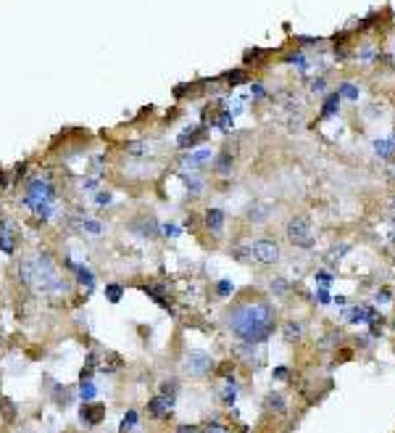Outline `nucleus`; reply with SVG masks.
<instances>
[{
  "label": "nucleus",
  "mask_w": 395,
  "mask_h": 433,
  "mask_svg": "<svg viewBox=\"0 0 395 433\" xmlns=\"http://www.w3.org/2000/svg\"><path fill=\"white\" fill-rule=\"evenodd\" d=\"M266 407H269V410H277V412H285V399L279 397V394H269V397H266Z\"/></svg>",
  "instance_id": "4468645a"
},
{
  "label": "nucleus",
  "mask_w": 395,
  "mask_h": 433,
  "mask_svg": "<svg viewBox=\"0 0 395 433\" xmlns=\"http://www.w3.org/2000/svg\"><path fill=\"white\" fill-rule=\"evenodd\" d=\"M121 294H124V288L121 285H105V296H108V301H121Z\"/></svg>",
  "instance_id": "a211bd4d"
},
{
  "label": "nucleus",
  "mask_w": 395,
  "mask_h": 433,
  "mask_svg": "<svg viewBox=\"0 0 395 433\" xmlns=\"http://www.w3.org/2000/svg\"><path fill=\"white\" fill-rule=\"evenodd\" d=\"M275 323H277V312L275 307L264 299H256V301H245L240 307H235L232 314H229V328L232 333L245 341V344H264L272 333H275Z\"/></svg>",
  "instance_id": "f257e3e1"
},
{
  "label": "nucleus",
  "mask_w": 395,
  "mask_h": 433,
  "mask_svg": "<svg viewBox=\"0 0 395 433\" xmlns=\"http://www.w3.org/2000/svg\"><path fill=\"white\" fill-rule=\"evenodd\" d=\"M98 204H111V196H108V193H101V196H98Z\"/></svg>",
  "instance_id": "bb28decb"
},
{
  "label": "nucleus",
  "mask_w": 395,
  "mask_h": 433,
  "mask_svg": "<svg viewBox=\"0 0 395 433\" xmlns=\"http://www.w3.org/2000/svg\"><path fill=\"white\" fill-rule=\"evenodd\" d=\"M18 277L24 285H29L32 291L45 296L66 294V283L55 275V267L48 254L35 257V259H24L18 264Z\"/></svg>",
  "instance_id": "f03ea898"
},
{
  "label": "nucleus",
  "mask_w": 395,
  "mask_h": 433,
  "mask_svg": "<svg viewBox=\"0 0 395 433\" xmlns=\"http://www.w3.org/2000/svg\"><path fill=\"white\" fill-rule=\"evenodd\" d=\"M203 433H227V428H222L219 423H211V425H206V428H203Z\"/></svg>",
  "instance_id": "393cba45"
},
{
  "label": "nucleus",
  "mask_w": 395,
  "mask_h": 433,
  "mask_svg": "<svg viewBox=\"0 0 395 433\" xmlns=\"http://www.w3.org/2000/svg\"><path fill=\"white\" fill-rule=\"evenodd\" d=\"M337 104H340V93H332L329 98L324 101V117H329V114H335V108H337Z\"/></svg>",
  "instance_id": "dca6fc26"
},
{
  "label": "nucleus",
  "mask_w": 395,
  "mask_h": 433,
  "mask_svg": "<svg viewBox=\"0 0 395 433\" xmlns=\"http://www.w3.org/2000/svg\"><path fill=\"white\" fill-rule=\"evenodd\" d=\"M266 214H269V209L264 207H253L251 209V217H248V220H251V222H266Z\"/></svg>",
  "instance_id": "f3484780"
},
{
  "label": "nucleus",
  "mask_w": 395,
  "mask_h": 433,
  "mask_svg": "<svg viewBox=\"0 0 395 433\" xmlns=\"http://www.w3.org/2000/svg\"><path fill=\"white\" fill-rule=\"evenodd\" d=\"M211 161V151L208 148H201V151H192V154H185L182 156V164L185 167H203Z\"/></svg>",
  "instance_id": "1a4fd4ad"
},
{
  "label": "nucleus",
  "mask_w": 395,
  "mask_h": 433,
  "mask_svg": "<svg viewBox=\"0 0 395 433\" xmlns=\"http://www.w3.org/2000/svg\"><path fill=\"white\" fill-rule=\"evenodd\" d=\"M232 291V285L229 283H219V294H229Z\"/></svg>",
  "instance_id": "cd10ccee"
},
{
  "label": "nucleus",
  "mask_w": 395,
  "mask_h": 433,
  "mask_svg": "<svg viewBox=\"0 0 395 433\" xmlns=\"http://www.w3.org/2000/svg\"><path fill=\"white\" fill-rule=\"evenodd\" d=\"M74 270H77V275H79V283H82V285H87V288H92V283H95L92 272H90L87 267H74Z\"/></svg>",
  "instance_id": "2eb2a0df"
},
{
  "label": "nucleus",
  "mask_w": 395,
  "mask_h": 433,
  "mask_svg": "<svg viewBox=\"0 0 395 433\" xmlns=\"http://www.w3.org/2000/svg\"><path fill=\"white\" fill-rule=\"evenodd\" d=\"M206 227L211 233H222L224 230V211L222 209H208L206 211Z\"/></svg>",
  "instance_id": "9d476101"
},
{
  "label": "nucleus",
  "mask_w": 395,
  "mask_h": 433,
  "mask_svg": "<svg viewBox=\"0 0 395 433\" xmlns=\"http://www.w3.org/2000/svg\"><path fill=\"white\" fill-rule=\"evenodd\" d=\"M214 370V360L208 357L206 351H190L188 357H185V373L192 375V378H203Z\"/></svg>",
  "instance_id": "39448f33"
},
{
  "label": "nucleus",
  "mask_w": 395,
  "mask_h": 433,
  "mask_svg": "<svg viewBox=\"0 0 395 433\" xmlns=\"http://www.w3.org/2000/svg\"><path fill=\"white\" fill-rule=\"evenodd\" d=\"M127 151H129L132 156H145L148 145H145V143H132V145H127Z\"/></svg>",
  "instance_id": "5701e85b"
},
{
  "label": "nucleus",
  "mask_w": 395,
  "mask_h": 433,
  "mask_svg": "<svg viewBox=\"0 0 395 433\" xmlns=\"http://www.w3.org/2000/svg\"><path fill=\"white\" fill-rule=\"evenodd\" d=\"M324 87V80H316V82H311V90H322Z\"/></svg>",
  "instance_id": "c85d7f7f"
},
{
  "label": "nucleus",
  "mask_w": 395,
  "mask_h": 433,
  "mask_svg": "<svg viewBox=\"0 0 395 433\" xmlns=\"http://www.w3.org/2000/svg\"><path fill=\"white\" fill-rule=\"evenodd\" d=\"M0 251L3 254H14V235L8 225H0Z\"/></svg>",
  "instance_id": "9b49d317"
},
{
  "label": "nucleus",
  "mask_w": 395,
  "mask_h": 433,
  "mask_svg": "<svg viewBox=\"0 0 395 433\" xmlns=\"http://www.w3.org/2000/svg\"><path fill=\"white\" fill-rule=\"evenodd\" d=\"M227 80H229V85H238V82H242V80H245V74H242V71H235V74H229Z\"/></svg>",
  "instance_id": "a878e982"
},
{
  "label": "nucleus",
  "mask_w": 395,
  "mask_h": 433,
  "mask_svg": "<svg viewBox=\"0 0 395 433\" xmlns=\"http://www.w3.org/2000/svg\"><path fill=\"white\" fill-rule=\"evenodd\" d=\"M374 148H377L379 156H393V154H390V151H393V143H387V140H377Z\"/></svg>",
  "instance_id": "6ab92c4d"
},
{
  "label": "nucleus",
  "mask_w": 395,
  "mask_h": 433,
  "mask_svg": "<svg viewBox=\"0 0 395 433\" xmlns=\"http://www.w3.org/2000/svg\"><path fill=\"white\" fill-rule=\"evenodd\" d=\"M222 397H224V401H227V404H232V401H235V397H238V388H235V383H227V386H224Z\"/></svg>",
  "instance_id": "aec40b11"
},
{
  "label": "nucleus",
  "mask_w": 395,
  "mask_h": 433,
  "mask_svg": "<svg viewBox=\"0 0 395 433\" xmlns=\"http://www.w3.org/2000/svg\"><path fill=\"white\" fill-rule=\"evenodd\" d=\"M79 397H82V399H92V397H95V386H92L90 381H85V383H82V388H79Z\"/></svg>",
  "instance_id": "b1692460"
},
{
  "label": "nucleus",
  "mask_w": 395,
  "mask_h": 433,
  "mask_svg": "<svg viewBox=\"0 0 395 433\" xmlns=\"http://www.w3.org/2000/svg\"><path fill=\"white\" fill-rule=\"evenodd\" d=\"M53 201H55V191H53L51 180L45 177H40L35 183H29V191H27V198H24V204L29 209H35L37 214L42 217V220H48L53 211Z\"/></svg>",
  "instance_id": "7ed1b4c3"
},
{
  "label": "nucleus",
  "mask_w": 395,
  "mask_h": 433,
  "mask_svg": "<svg viewBox=\"0 0 395 433\" xmlns=\"http://www.w3.org/2000/svg\"><path fill=\"white\" fill-rule=\"evenodd\" d=\"M301 338V323H288L285 325V341L288 344H295Z\"/></svg>",
  "instance_id": "f8f14e48"
},
{
  "label": "nucleus",
  "mask_w": 395,
  "mask_h": 433,
  "mask_svg": "<svg viewBox=\"0 0 395 433\" xmlns=\"http://www.w3.org/2000/svg\"><path fill=\"white\" fill-rule=\"evenodd\" d=\"M103 415H105L103 404H87V407H82V412H79L85 425H98L103 420Z\"/></svg>",
  "instance_id": "6e6552de"
},
{
  "label": "nucleus",
  "mask_w": 395,
  "mask_h": 433,
  "mask_svg": "<svg viewBox=\"0 0 395 433\" xmlns=\"http://www.w3.org/2000/svg\"><path fill=\"white\" fill-rule=\"evenodd\" d=\"M251 257L258 261V264H277L279 261V246L269 238H258L253 246H251Z\"/></svg>",
  "instance_id": "423d86ee"
},
{
  "label": "nucleus",
  "mask_w": 395,
  "mask_h": 433,
  "mask_svg": "<svg viewBox=\"0 0 395 433\" xmlns=\"http://www.w3.org/2000/svg\"><path fill=\"white\" fill-rule=\"evenodd\" d=\"M337 93H340V98H351V101H356V98H359V87L351 85V82H343Z\"/></svg>",
  "instance_id": "ddd939ff"
},
{
  "label": "nucleus",
  "mask_w": 395,
  "mask_h": 433,
  "mask_svg": "<svg viewBox=\"0 0 395 433\" xmlns=\"http://www.w3.org/2000/svg\"><path fill=\"white\" fill-rule=\"evenodd\" d=\"M195 140H198V130H188V135H182V138H179V145H182V148H188V145H192Z\"/></svg>",
  "instance_id": "4be33fe9"
},
{
  "label": "nucleus",
  "mask_w": 395,
  "mask_h": 433,
  "mask_svg": "<svg viewBox=\"0 0 395 433\" xmlns=\"http://www.w3.org/2000/svg\"><path fill=\"white\" fill-rule=\"evenodd\" d=\"M285 235L292 246L298 248H311L314 246V227H311V220L298 214V217H290L288 225H285Z\"/></svg>",
  "instance_id": "20e7f679"
},
{
  "label": "nucleus",
  "mask_w": 395,
  "mask_h": 433,
  "mask_svg": "<svg viewBox=\"0 0 395 433\" xmlns=\"http://www.w3.org/2000/svg\"><path fill=\"white\" fill-rule=\"evenodd\" d=\"M138 423V412L135 410H129V415L124 417V423H121V431L127 433V431H132V425Z\"/></svg>",
  "instance_id": "412c9836"
},
{
  "label": "nucleus",
  "mask_w": 395,
  "mask_h": 433,
  "mask_svg": "<svg viewBox=\"0 0 395 433\" xmlns=\"http://www.w3.org/2000/svg\"><path fill=\"white\" fill-rule=\"evenodd\" d=\"M148 410L153 417H169L174 410V397H166V394H158L148 401Z\"/></svg>",
  "instance_id": "0eeeda50"
}]
</instances>
